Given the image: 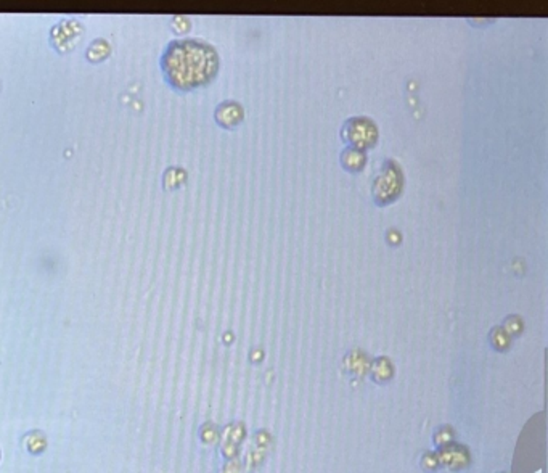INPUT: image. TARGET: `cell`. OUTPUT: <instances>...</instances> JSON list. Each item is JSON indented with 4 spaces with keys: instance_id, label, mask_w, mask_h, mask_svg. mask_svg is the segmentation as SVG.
Here are the masks:
<instances>
[{
    "instance_id": "3",
    "label": "cell",
    "mask_w": 548,
    "mask_h": 473,
    "mask_svg": "<svg viewBox=\"0 0 548 473\" xmlns=\"http://www.w3.org/2000/svg\"><path fill=\"white\" fill-rule=\"evenodd\" d=\"M342 139H344L349 147L359 148V150L367 152L368 148L375 147L378 142V129L376 124L370 118L356 116L347 119L341 130Z\"/></svg>"
},
{
    "instance_id": "5",
    "label": "cell",
    "mask_w": 548,
    "mask_h": 473,
    "mask_svg": "<svg viewBox=\"0 0 548 473\" xmlns=\"http://www.w3.org/2000/svg\"><path fill=\"white\" fill-rule=\"evenodd\" d=\"M341 164L349 173H359L367 164V153L359 150V148L346 147L341 153Z\"/></svg>"
},
{
    "instance_id": "6",
    "label": "cell",
    "mask_w": 548,
    "mask_h": 473,
    "mask_svg": "<svg viewBox=\"0 0 548 473\" xmlns=\"http://www.w3.org/2000/svg\"><path fill=\"white\" fill-rule=\"evenodd\" d=\"M0 90H2V81H0Z\"/></svg>"
},
{
    "instance_id": "1",
    "label": "cell",
    "mask_w": 548,
    "mask_h": 473,
    "mask_svg": "<svg viewBox=\"0 0 548 473\" xmlns=\"http://www.w3.org/2000/svg\"><path fill=\"white\" fill-rule=\"evenodd\" d=\"M169 84L179 90H192L209 84L219 71V55L213 45L195 39L173 42L161 61Z\"/></svg>"
},
{
    "instance_id": "4",
    "label": "cell",
    "mask_w": 548,
    "mask_h": 473,
    "mask_svg": "<svg viewBox=\"0 0 548 473\" xmlns=\"http://www.w3.org/2000/svg\"><path fill=\"white\" fill-rule=\"evenodd\" d=\"M243 118H244L243 106L233 100L222 102V104L218 106V110H216V121H218L222 128H227V129L237 128L238 124L243 121Z\"/></svg>"
},
{
    "instance_id": "2",
    "label": "cell",
    "mask_w": 548,
    "mask_h": 473,
    "mask_svg": "<svg viewBox=\"0 0 548 473\" xmlns=\"http://www.w3.org/2000/svg\"><path fill=\"white\" fill-rule=\"evenodd\" d=\"M404 185V174L399 164L394 159L385 161L383 168L376 176L372 185V195L376 204L385 207L392 203L401 195Z\"/></svg>"
}]
</instances>
